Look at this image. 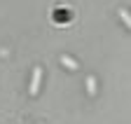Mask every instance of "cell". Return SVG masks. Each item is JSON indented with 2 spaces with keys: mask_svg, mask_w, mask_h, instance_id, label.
<instances>
[{
  "mask_svg": "<svg viewBox=\"0 0 131 124\" xmlns=\"http://www.w3.org/2000/svg\"><path fill=\"white\" fill-rule=\"evenodd\" d=\"M40 80H42V68H35V70H33V82H30V94H38Z\"/></svg>",
  "mask_w": 131,
  "mask_h": 124,
  "instance_id": "6da1fadb",
  "label": "cell"
},
{
  "mask_svg": "<svg viewBox=\"0 0 131 124\" xmlns=\"http://www.w3.org/2000/svg\"><path fill=\"white\" fill-rule=\"evenodd\" d=\"M61 63H63L66 68H70V70H77V63H75V61H73L70 56H66V54L61 56Z\"/></svg>",
  "mask_w": 131,
  "mask_h": 124,
  "instance_id": "7a4b0ae2",
  "label": "cell"
},
{
  "mask_svg": "<svg viewBox=\"0 0 131 124\" xmlns=\"http://www.w3.org/2000/svg\"><path fill=\"white\" fill-rule=\"evenodd\" d=\"M94 82H96V80H94V77H89V80H87V91H89V94H91V96L96 94V84H94Z\"/></svg>",
  "mask_w": 131,
  "mask_h": 124,
  "instance_id": "3957f363",
  "label": "cell"
},
{
  "mask_svg": "<svg viewBox=\"0 0 131 124\" xmlns=\"http://www.w3.org/2000/svg\"><path fill=\"white\" fill-rule=\"evenodd\" d=\"M119 17H122V21H124L126 28H129V26H131V17H129V12H126V9H119Z\"/></svg>",
  "mask_w": 131,
  "mask_h": 124,
  "instance_id": "277c9868",
  "label": "cell"
}]
</instances>
